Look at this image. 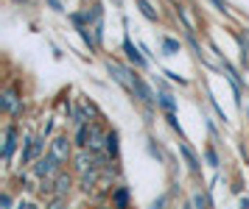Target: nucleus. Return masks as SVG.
I'll return each instance as SVG.
<instances>
[{
	"label": "nucleus",
	"mask_w": 249,
	"mask_h": 209,
	"mask_svg": "<svg viewBox=\"0 0 249 209\" xmlns=\"http://www.w3.org/2000/svg\"><path fill=\"white\" fill-rule=\"evenodd\" d=\"M132 89H137V95L143 100H151V92H148V87L140 81V78H132Z\"/></svg>",
	"instance_id": "nucleus-3"
},
{
	"label": "nucleus",
	"mask_w": 249,
	"mask_h": 209,
	"mask_svg": "<svg viewBox=\"0 0 249 209\" xmlns=\"http://www.w3.org/2000/svg\"><path fill=\"white\" fill-rule=\"evenodd\" d=\"M101 140H104V134L92 126V129H90V145H92V148H98V145H101Z\"/></svg>",
	"instance_id": "nucleus-8"
},
{
	"label": "nucleus",
	"mask_w": 249,
	"mask_h": 209,
	"mask_svg": "<svg viewBox=\"0 0 249 209\" xmlns=\"http://www.w3.org/2000/svg\"><path fill=\"white\" fill-rule=\"evenodd\" d=\"M107 151H109V154H118V137H115V134H109V137H107Z\"/></svg>",
	"instance_id": "nucleus-9"
},
{
	"label": "nucleus",
	"mask_w": 249,
	"mask_h": 209,
	"mask_svg": "<svg viewBox=\"0 0 249 209\" xmlns=\"http://www.w3.org/2000/svg\"><path fill=\"white\" fill-rule=\"evenodd\" d=\"M68 187H70V178L68 176H59L56 178V193H65Z\"/></svg>",
	"instance_id": "nucleus-10"
},
{
	"label": "nucleus",
	"mask_w": 249,
	"mask_h": 209,
	"mask_svg": "<svg viewBox=\"0 0 249 209\" xmlns=\"http://www.w3.org/2000/svg\"><path fill=\"white\" fill-rule=\"evenodd\" d=\"M126 204H129L126 190H118V193H115V207H118V209H126Z\"/></svg>",
	"instance_id": "nucleus-5"
},
{
	"label": "nucleus",
	"mask_w": 249,
	"mask_h": 209,
	"mask_svg": "<svg viewBox=\"0 0 249 209\" xmlns=\"http://www.w3.org/2000/svg\"><path fill=\"white\" fill-rule=\"evenodd\" d=\"M51 154L56 156V159H68V154H70V143L65 140V137L53 140V148H51Z\"/></svg>",
	"instance_id": "nucleus-2"
},
{
	"label": "nucleus",
	"mask_w": 249,
	"mask_h": 209,
	"mask_svg": "<svg viewBox=\"0 0 249 209\" xmlns=\"http://www.w3.org/2000/svg\"><path fill=\"white\" fill-rule=\"evenodd\" d=\"M162 204H165V198H160V201H157V204H154L151 209H162Z\"/></svg>",
	"instance_id": "nucleus-14"
},
{
	"label": "nucleus",
	"mask_w": 249,
	"mask_h": 209,
	"mask_svg": "<svg viewBox=\"0 0 249 209\" xmlns=\"http://www.w3.org/2000/svg\"><path fill=\"white\" fill-rule=\"evenodd\" d=\"M12 148H14V129L6 131V148H3V156H12Z\"/></svg>",
	"instance_id": "nucleus-6"
},
{
	"label": "nucleus",
	"mask_w": 249,
	"mask_h": 209,
	"mask_svg": "<svg viewBox=\"0 0 249 209\" xmlns=\"http://www.w3.org/2000/svg\"><path fill=\"white\" fill-rule=\"evenodd\" d=\"M140 9H143V14H146L148 20H154V17H157V14H154V11H151V6H148L146 0H140Z\"/></svg>",
	"instance_id": "nucleus-12"
},
{
	"label": "nucleus",
	"mask_w": 249,
	"mask_h": 209,
	"mask_svg": "<svg viewBox=\"0 0 249 209\" xmlns=\"http://www.w3.org/2000/svg\"><path fill=\"white\" fill-rule=\"evenodd\" d=\"M3 106H6V109H14V106H17V100H14V92H6V95H3Z\"/></svg>",
	"instance_id": "nucleus-11"
},
{
	"label": "nucleus",
	"mask_w": 249,
	"mask_h": 209,
	"mask_svg": "<svg viewBox=\"0 0 249 209\" xmlns=\"http://www.w3.org/2000/svg\"><path fill=\"white\" fill-rule=\"evenodd\" d=\"M59 162L62 159H56L53 154H48V156H42L39 162H36V176H51V173H56V167H59Z\"/></svg>",
	"instance_id": "nucleus-1"
},
{
	"label": "nucleus",
	"mask_w": 249,
	"mask_h": 209,
	"mask_svg": "<svg viewBox=\"0 0 249 209\" xmlns=\"http://www.w3.org/2000/svg\"><path fill=\"white\" fill-rule=\"evenodd\" d=\"M182 154L188 156V165H191V170H199V159L193 156V151L188 148V145H182Z\"/></svg>",
	"instance_id": "nucleus-4"
},
{
	"label": "nucleus",
	"mask_w": 249,
	"mask_h": 209,
	"mask_svg": "<svg viewBox=\"0 0 249 209\" xmlns=\"http://www.w3.org/2000/svg\"><path fill=\"white\" fill-rule=\"evenodd\" d=\"M126 53H129V59H132V62H135V64H146V62H143V56H137V50L135 48H132V42H126Z\"/></svg>",
	"instance_id": "nucleus-7"
},
{
	"label": "nucleus",
	"mask_w": 249,
	"mask_h": 209,
	"mask_svg": "<svg viewBox=\"0 0 249 209\" xmlns=\"http://www.w3.org/2000/svg\"><path fill=\"white\" fill-rule=\"evenodd\" d=\"M51 209H65V201H53V207Z\"/></svg>",
	"instance_id": "nucleus-13"
}]
</instances>
